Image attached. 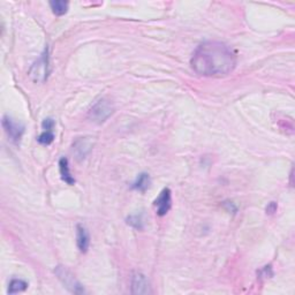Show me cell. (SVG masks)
I'll list each match as a JSON object with an SVG mask.
<instances>
[{"mask_svg":"<svg viewBox=\"0 0 295 295\" xmlns=\"http://www.w3.org/2000/svg\"><path fill=\"white\" fill-rule=\"evenodd\" d=\"M150 183L151 179L149 174H147V173H141V174L137 176L136 181L131 185V188L138 190V192H145V190L150 187Z\"/></svg>","mask_w":295,"mask_h":295,"instance_id":"cell-11","label":"cell"},{"mask_svg":"<svg viewBox=\"0 0 295 295\" xmlns=\"http://www.w3.org/2000/svg\"><path fill=\"white\" fill-rule=\"evenodd\" d=\"M277 209H278V206H277V203H275V202L269 203V206L266 207V213H269V214L275 213L277 211Z\"/></svg>","mask_w":295,"mask_h":295,"instance_id":"cell-17","label":"cell"},{"mask_svg":"<svg viewBox=\"0 0 295 295\" xmlns=\"http://www.w3.org/2000/svg\"><path fill=\"white\" fill-rule=\"evenodd\" d=\"M37 141L40 142L41 144L43 145H48L51 144L52 142L54 141V134H53V130H44L43 133H42L40 136H38Z\"/></svg>","mask_w":295,"mask_h":295,"instance_id":"cell-14","label":"cell"},{"mask_svg":"<svg viewBox=\"0 0 295 295\" xmlns=\"http://www.w3.org/2000/svg\"><path fill=\"white\" fill-rule=\"evenodd\" d=\"M28 289V283L24 282L22 279H12L9 283L8 286V293L9 294H15L23 292Z\"/></svg>","mask_w":295,"mask_h":295,"instance_id":"cell-13","label":"cell"},{"mask_svg":"<svg viewBox=\"0 0 295 295\" xmlns=\"http://www.w3.org/2000/svg\"><path fill=\"white\" fill-rule=\"evenodd\" d=\"M131 293L136 295H145L150 293V285L143 273L134 272L131 276Z\"/></svg>","mask_w":295,"mask_h":295,"instance_id":"cell-7","label":"cell"},{"mask_svg":"<svg viewBox=\"0 0 295 295\" xmlns=\"http://www.w3.org/2000/svg\"><path fill=\"white\" fill-rule=\"evenodd\" d=\"M190 65L196 74L207 78L226 76L237 66V54L225 43L209 41L194 51Z\"/></svg>","mask_w":295,"mask_h":295,"instance_id":"cell-1","label":"cell"},{"mask_svg":"<svg viewBox=\"0 0 295 295\" xmlns=\"http://www.w3.org/2000/svg\"><path fill=\"white\" fill-rule=\"evenodd\" d=\"M2 127L5 129L6 134L8 135V137L13 142L17 143L22 137L24 133V126L19 123H15L13 119H10L9 117H3L2 118Z\"/></svg>","mask_w":295,"mask_h":295,"instance_id":"cell-5","label":"cell"},{"mask_svg":"<svg viewBox=\"0 0 295 295\" xmlns=\"http://www.w3.org/2000/svg\"><path fill=\"white\" fill-rule=\"evenodd\" d=\"M54 120L51 119V118H47V119H45L43 121V124H42V126H43L44 130H53L54 128Z\"/></svg>","mask_w":295,"mask_h":295,"instance_id":"cell-16","label":"cell"},{"mask_svg":"<svg viewBox=\"0 0 295 295\" xmlns=\"http://www.w3.org/2000/svg\"><path fill=\"white\" fill-rule=\"evenodd\" d=\"M48 73H50V69H48V51L47 48H45L41 58L30 68L29 76L34 82L42 83L47 79Z\"/></svg>","mask_w":295,"mask_h":295,"instance_id":"cell-3","label":"cell"},{"mask_svg":"<svg viewBox=\"0 0 295 295\" xmlns=\"http://www.w3.org/2000/svg\"><path fill=\"white\" fill-rule=\"evenodd\" d=\"M59 171H60V175L61 179L67 183V185H74L75 183V179L74 176L72 175L71 171H69V165H68V159L62 157L59 161Z\"/></svg>","mask_w":295,"mask_h":295,"instance_id":"cell-10","label":"cell"},{"mask_svg":"<svg viewBox=\"0 0 295 295\" xmlns=\"http://www.w3.org/2000/svg\"><path fill=\"white\" fill-rule=\"evenodd\" d=\"M55 275L58 276V278L60 282L64 284V286L67 289L69 292L74 294H83L84 293V289L80 284L78 280L75 279V277L72 275L71 271H68L67 269L64 266H57L54 270Z\"/></svg>","mask_w":295,"mask_h":295,"instance_id":"cell-4","label":"cell"},{"mask_svg":"<svg viewBox=\"0 0 295 295\" xmlns=\"http://www.w3.org/2000/svg\"><path fill=\"white\" fill-rule=\"evenodd\" d=\"M76 244L81 253H86L90 246V237L88 231L82 225L76 226Z\"/></svg>","mask_w":295,"mask_h":295,"instance_id":"cell-9","label":"cell"},{"mask_svg":"<svg viewBox=\"0 0 295 295\" xmlns=\"http://www.w3.org/2000/svg\"><path fill=\"white\" fill-rule=\"evenodd\" d=\"M155 207L158 216H165L172 207V193L169 188H164L155 201Z\"/></svg>","mask_w":295,"mask_h":295,"instance_id":"cell-6","label":"cell"},{"mask_svg":"<svg viewBox=\"0 0 295 295\" xmlns=\"http://www.w3.org/2000/svg\"><path fill=\"white\" fill-rule=\"evenodd\" d=\"M127 223L130 226H133L136 230H142L143 228V219H142L141 214H133L127 218Z\"/></svg>","mask_w":295,"mask_h":295,"instance_id":"cell-15","label":"cell"},{"mask_svg":"<svg viewBox=\"0 0 295 295\" xmlns=\"http://www.w3.org/2000/svg\"><path fill=\"white\" fill-rule=\"evenodd\" d=\"M93 137H80L73 144V151L78 159H84L90 154L93 147Z\"/></svg>","mask_w":295,"mask_h":295,"instance_id":"cell-8","label":"cell"},{"mask_svg":"<svg viewBox=\"0 0 295 295\" xmlns=\"http://www.w3.org/2000/svg\"><path fill=\"white\" fill-rule=\"evenodd\" d=\"M114 113V105L112 100L109 98H100L90 107L88 112V118L92 123L100 125L109 119V118Z\"/></svg>","mask_w":295,"mask_h":295,"instance_id":"cell-2","label":"cell"},{"mask_svg":"<svg viewBox=\"0 0 295 295\" xmlns=\"http://www.w3.org/2000/svg\"><path fill=\"white\" fill-rule=\"evenodd\" d=\"M50 6L54 15L61 16L67 13L69 3L68 1H64V0H55V1H50Z\"/></svg>","mask_w":295,"mask_h":295,"instance_id":"cell-12","label":"cell"}]
</instances>
